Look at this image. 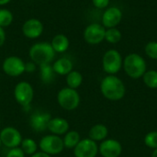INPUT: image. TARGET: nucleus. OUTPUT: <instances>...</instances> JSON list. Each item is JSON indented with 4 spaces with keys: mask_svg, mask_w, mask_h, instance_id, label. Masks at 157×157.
Segmentation results:
<instances>
[{
    "mask_svg": "<svg viewBox=\"0 0 157 157\" xmlns=\"http://www.w3.org/2000/svg\"><path fill=\"white\" fill-rule=\"evenodd\" d=\"M100 91L108 100L119 101L124 98L126 87L121 78L115 75H108L101 80Z\"/></svg>",
    "mask_w": 157,
    "mask_h": 157,
    "instance_id": "obj_1",
    "label": "nucleus"
},
{
    "mask_svg": "<svg viewBox=\"0 0 157 157\" xmlns=\"http://www.w3.org/2000/svg\"><path fill=\"white\" fill-rule=\"evenodd\" d=\"M55 52L48 41H40L34 43L29 50V56L30 61L35 63L38 66L47 63H52L55 58Z\"/></svg>",
    "mask_w": 157,
    "mask_h": 157,
    "instance_id": "obj_2",
    "label": "nucleus"
},
{
    "mask_svg": "<svg viewBox=\"0 0 157 157\" xmlns=\"http://www.w3.org/2000/svg\"><path fill=\"white\" fill-rule=\"evenodd\" d=\"M122 68L126 75L132 79H139L143 77L147 71L146 62L143 56L138 53H130L123 59Z\"/></svg>",
    "mask_w": 157,
    "mask_h": 157,
    "instance_id": "obj_3",
    "label": "nucleus"
},
{
    "mask_svg": "<svg viewBox=\"0 0 157 157\" xmlns=\"http://www.w3.org/2000/svg\"><path fill=\"white\" fill-rule=\"evenodd\" d=\"M57 103L64 110L72 111L76 109L81 101L80 95L76 89L70 88L68 86L63 87L57 93Z\"/></svg>",
    "mask_w": 157,
    "mask_h": 157,
    "instance_id": "obj_4",
    "label": "nucleus"
},
{
    "mask_svg": "<svg viewBox=\"0 0 157 157\" xmlns=\"http://www.w3.org/2000/svg\"><path fill=\"white\" fill-rule=\"evenodd\" d=\"M14 98L17 103L24 109H29L33 98H34V88L29 82L20 81L14 87Z\"/></svg>",
    "mask_w": 157,
    "mask_h": 157,
    "instance_id": "obj_5",
    "label": "nucleus"
},
{
    "mask_svg": "<svg viewBox=\"0 0 157 157\" xmlns=\"http://www.w3.org/2000/svg\"><path fill=\"white\" fill-rule=\"evenodd\" d=\"M39 150L51 155H58L64 150L63 138L54 134H47L40 138L38 143Z\"/></svg>",
    "mask_w": 157,
    "mask_h": 157,
    "instance_id": "obj_6",
    "label": "nucleus"
},
{
    "mask_svg": "<svg viewBox=\"0 0 157 157\" xmlns=\"http://www.w3.org/2000/svg\"><path fill=\"white\" fill-rule=\"evenodd\" d=\"M123 58L115 49L107 51L102 57V68L108 75H116L122 68Z\"/></svg>",
    "mask_w": 157,
    "mask_h": 157,
    "instance_id": "obj_7",
    "label": "nucleus"
},
{
    "mask_svg": "<svg viewBox=\"0 0 157 157\" xmlns=\"http://www.w3.org/2000/svg\"><path fill=\"white\" fill-rule=\"evenodd\" d=\"M105 32L106 28L102 24L94 22L85 28L83 37L89 45H98L105 40Z\"/></svg>",
    "mask_w": 157,
    "mask_h": 157,
    "instance_id": "obj_8",
    "label": "nucleus"
},
{
    "mask_svg": "<svg viewBox=\"0 0 157 157\" xmlns=\"http://www.w3.org/2000/svg\"><path fill=\"white\" fill-rule=\"evenodd\" d=\"M2 70L10 77H18L25 73V62L18 56H8L3 61Z\"/></svg>",
    "mask_w": 157,
    "mask_h": 157,
    "instance_id": "obj_9",
    "label": "nucleus"
},
{
    "mask_svg": "<svg viewBox=\"0 0 157 157\" xmlns=\"http://www.w3.org/2000/svg\"><path fill=\"white\" fill-rule=\"evenodd\" d=\"M0 139L2 145L7 149H12L20 146L23 137L21 132L17 128L13 126H7L1 130Z\"/></svg>",
    "mask_w": 157,
    "mask_h": 157,
    "instance_id": "obj_10",
    "label": "nucleus"
},
{
    "mask_svg": "<svg viewBox=\"0 0 157 157\" xmlns=\"http://www.w3.org/2000/svg\"><path fill=\"white\" fill-rule=\"evenodd\" d=\"M52 115L50 112L46 110H36L34 111L30 117H29V125L33 132L41 133L47 131V127L49 124V121L52 119Z\"/></svg>",
    "mask_w": 157,
    "mask_h": 157,
    "instance_id": "obj_11",
    "label": "nucleus"
},
{
    "mask_svg": "<svg viewBox=\"0 0 157 157\" xmlns=\"http://www.w3.org/2000/svg\"><path fill=\"white\" fill-rule=\"evenodd\" d=\"M73 151L75 157H97L98 154V143L89 138L81 139Z\"/></svg>",
    "mask_w": 157,
    "mask_h": 157,
    "instance_id": "obj_12",
    "label": "nucleus"
},
{
    "mask_svg": "<svg viewBox=\"0 0 157 157\" xmlns=\"http://www.w3.org/2000/svg\"><path fill=\"white\" fill-rule=\"evenodd\" d=\"M21 30L26 38L29 40H35L42 35L44 31V25L40 19L32 17L27 19L23 23Z\"/></svg>",
    "mask_w": 157,
    "mask_h": 157,
    "instance_id": "obj_13",
    "label": "nucleus"
},
{
    "mask_svg": "<svg viewBox=\"0 0 157 157\" xmlns=\"http://www.w3.org/2000/svg\"><path fill=\"white\" fill-rule=\"evenodd\" d=\"M122 19V11L118 6L107 7L102 14L101 21L102 25L106 29L116 28Z\"/></svg>",
    "mask_w": 157,
    "mask_h": 157,
    "instance_id": "obj_14",
    "label": "nucleus"
},
{
    "mask_svg": "<svg viewBox=\"0 0 157 157\" xmlns=\"http://www.w3.org/2000/svg\"><path fill=\"white\" fill-rule=\"evenodd\" d=\"M98 153L103 157H119L122 153V146L117 140L106 139L98 145Z\"/></svg>",
    "mask_w": 157,
    "mask_h": 157,
    "instance_id": "obj_15",
    "label": "nucleus"
},
{
    "mask_svg": "<svg viewBox=\"0 0 157 157\" xmlns=\"http://www.w3.org/2000/svg\"><path fill=\"white\" fill-rule=\"evenodd\" d=\"M70 130V124L68 121L62 117H53L49 121L47 131L51 132V134L63 136Z\"/></svg>",
    "mask_w": 157,
    "mask_h": 157,
    "instance_id": "obj_16",
    "label": "nucleus"
},
{
    "mask_svg": "<svg viewBox=\"0 0 157 157\" xmlns=\"http://www.w3.org/2000/svg\"><path fill=\"white\" fill-rule=\"evenodd\" d=\"M52 65L55 74L59 75H67L74 70V63L72 60L67 57H61L57 59Z\"/></svg>",
    "mask_w": 157,
    "mask_h": 157,
    "instance_id": "obj_17",
    "label": "nucleus"
},
{
    "mask_svg": "<svg viewBox=\"0 0 157 157\" xmlns=\"http://www.w3.org/2000/svg\"><path fill=\"white\" fill-rule=\"evenodd\" d=\"M50 43L53 51L55 52V53H63L69 49V46H70V40L68 37L62 33H59L53 36Z\"/></svg>",
    "mask_w": 157,
    "mask_h": 157,
    "instance_id": "obj_18",
    "label": "nucleus"
},
{
    "mask_svg": "<svg viewBox=\"0 0 157 157\" xmlns=\"http://www.w3.org/2000/svg\"><path fill=\"white\" fill-rule=\"evenodd\" d=\"M109 134V130L106 125L98 123L94 126H92L88 132V138L92 141L98 143L102 142L107 139Z\"/></svg>",
    "mask_w": 157,
    "mask_h": 157,
    "instance_id": "obj_19",
    "label": "nucleus"
},
{
    "mask_svg": "<svg viewBox=\"0 0 157 157\" xmlns=\"http://www.w3.org/2000/svg\"><path fill=\"white\" fill-rule=\"evenodd\" d=\"M39 68H40V78L41 83L44 85L52 84L54 81L55 75H56L52 63L40 65Z\"/></svg>",
    "mask_w": 157,
    "mask_h": 157,
    "instance_id": "obj_20",
    "label": "nucleus"
},
{
    "mask_svg": "<svg viewBox=\"0 0 157 157\" xmlns=\"http://www.w3.org/2000/svg\"><path fill=\"white\" fill-rule=\"evenodd\" d=\"M63 142L64 145V149H73L81 141L80 133L76 131H68L63 137Z\"/></svg>",
    "mask_w": 157,
    "mask_h": 157,
    "instance_id": "obj_21",
    "label": "nucleus"
},
{
    "mask_svg": "<svg viewBox=\"0 0 157 157\" xmlns=\"http://www.w3.org/2000/svg\"><path fill=\"white\" fill-rule=\"evenodd\" d=\"M66 76V85L68 87L77 89L83 83V75L79 71L73 70Z\"/></svg>",
    "mask_w": 157,
    "mask_h": 157,
    "instance_id": "obj_22",
    "label": "nucleus"
},
{
    "mask_svg": "<svg viewBox=\"0 0 157 157\" xmlns=\"http://www.w3.org/2000/svg\"><path fill=\"white\" fill-rule=\"evenodd\" d=\"M19 147L24 152V154L29 156H31L39 151V144L32 138H24Z\"/></svg>",
    "mask_w": 157,
    "mask_h": 157,
    "instance_id": "obj_23",
    "label": "nucleus"
},
{
    "mask_svg": "<svg viewBox=\"0 0 157 157\" xmlns=\"http://www.w3.org/2000/svg\"><path fill=\"white\" fill-rule=\"evenodd\" d=\"M122 39V33L121 31L117 28H110L106 29L105 32V40L108 41L110 44H116L119 43Z\"/></svg>",
    "mask_w": 157,
    "mask_h": 157,
    "instance_id": "obj_24",
    "label": "nucleus"
},
{
    "mask_svg": "<svg viewBox=\"0 0 157 157\" xmlns=\"http://www.w3.org/2000/svg\"><path fill=\"white\" fill-rule=\"evenodd\" d=\"M143 80L145 86L149 88H157V71L156 70H148L143 75Z\"/></svg>",
    "mask_w": 157,
    "mask_h": 157,
    "instance_id": "obj_25",
    "label": "nucleus"
},
{
    "mask_svg": "<svg viewBox=\"0 0 157 157\" xmlns=\"http://www.w3.org/2000/svg\"><path fill=\"white\" fill-rule=\"evenodd\" d=\"M14 20L13 13L7 8H0V27L6 28L12 24Z\"/></svg>",
    "mask_w": 157,
    "mask_h": 157,
    "instance_id": "obj_26",
    "label": "nucleus"
},
{
    "mask_svg": "<svg viewBox=\"0 0 157 157\" xmlns=\"http://www.w3.org/2000/svg\"><path fill=\"white\" fill-rule=\"evenodd\" d=\"M144 52L149 58L153 60H157V41L151 40L147 42L144 47Z\"/></svg>",
    "mask_w": 157,
    "mask_h": 157,
    "instance_id": "obj_27",
    "label": "nucleus"
},
{
    "mask_svg": "<svg viewBox=\"0 0 157 157\" xmlns=\"http://www.w3.org/2000/svg\"><path fill=\"white\" fill-rule=\"evenodd\" d=\"M144 144L151 149H157V132H150L144 137Z\"/></svg>",
    "mask_w": 157,
    "mask_h": 157,
    "instance_id": "obj_28",
    "label": "nucleus"
},
{
    "mask_svg": "<svg viewBox=\"0 0 157 157\" xmlns=\"http://www.w3.org/2000/svg\"><path fill=\"white\" fill-rule=\"evenodd\" d=\"M6 157H26V155L21 150L20 147H16L12 149H8Z\"/></svg>",
    "mask_w": 157,
    "mask_h": 157,
    "instance_id": "obj_29",
    "label": "nucleus"
},
{
    "mask_svg": "<svg viewBox=\"0 0 157 157\" xmlns=\"http://www.w3.org/2000/svg\"><path fill=\"white\" fill-rule=\"evenodd\" d=\"M110 0H92L93 6L98 9H106L109 5Z\"/></svg>",
    "mask_w": 157,
    "mask_h": 157,
    "instance_id": "obj_30",
    "label": "nucleus"
},
{
    "mask_svg": "<svg viewBox=\"0 0 157 157\" xmlns=\"http://www.w3.org/2000/svg\"><path fill=\"white\" fill-rule=\"evenodd\" d=\"M37 66L38 65L32 61L25 63V73H29V74L34 73L37 70Z\"/></svg>",
    "mask_w": 157,
    "mask_h": 157,
    "instance_id": "obj_31",
    "label": "nucleus"
},
{
    "mask_svg": "<svg viewBox=\"0 0 157 157\" xmlns=\"http://www.w3.org/2000/svg\"><path fill=\"white\" fill-rule=\"evenodd\" d=\"M6 40V34L5 29L0 27V47H2L5 44Z\"/></svg>",
    "mask_w": 157,
    "mask_h": 157,
    "instance_id": "obj_32",
    "label": "nucleus"
},
{
    "mask_svg": "<svg viewBox=\"0 0 157 157\" xmlns=\"http://www.w3.org/2000/svg\"><path fill=\"white\" fill-rule=\"evenodd\" d=\"M29 157H52L51 156V155H47V154H45V153H43V152H41V151H38L37 153H35L34 155H32L31 156Z\"/></svg>",
    "mask_w": 157,
    "mask_h": 157,
    "instance_id": "obj_33",
    "label": "nucleus"
},
{
    "mask_svg": "<svg viewBox=\"0 0 157 157\" xmlns=\"http://www.w3.org/2000/svg\"><path fill=\"white\" fill-rule=\"evenodd\" d=\"M12 0H0V6H6L7 4H9Z\"/></svg>",
    "mask_w": 157,
    "mask_h": 157,
    "instance_id": "obj_34",
    "label": "nucleus"
},
{
    "mask_svg": "<svg viewBox=\"0 0 157 157\" xmlns=\"http://www.w3.org/2000/svg\"><path fill=\"white\" fill-rule=\"evenodd\" d=\"M151 157H157V149H155L153 154H152V156Z\"/></svg>",
    "mask_w": 157,
    "mask_h": 157,
    "instance_id": "obj_35",
    "label": "nucleus"
},
{
    "mask_svg": "<svg viewBox=\"0 0 157 157\" xmlns=\"http://www.w3.org/2000/svg\"><path fill=\"white\" fill-rule=\"evenodd\" d=\"M1 145H2V143H1V139H0V147H1Z\"/></svg>",
    "mask_w": 157,
    "mask_h": 157,
    "instance_id": "obj_36",
    "label": "nucleus"
}]
</instances>
